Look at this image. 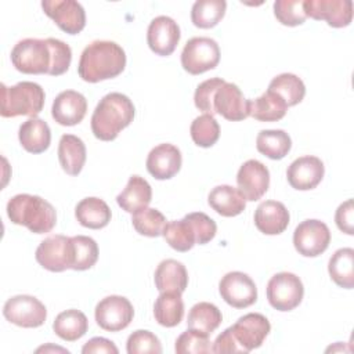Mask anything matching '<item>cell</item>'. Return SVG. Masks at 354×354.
Here are the masks:
<instances>
[{"mask_svg":"<svg viewBox=\"0 0 354 354\" xmlns=\"http://www.w3.org/2000/svg\"><path fill=\"white\" fill-rule=\"evenodd\" d=\"M126 66V53L115 41L95 40L90 43L82 53L77 73L88 83L119 76Z\"/></svg>","mask_w":354,"mask_h":354,"instance_id":"6da1fadb","label":"cell"},{"mask_svg":"<svg viewBox=\"0 0 354 354\" xmlns=\"http://www.w3.org/2000/svg\"><path fill=\"white\" fill-rule=\"evenodd\" d=\"M134 105L122 93H109L97 104L91 116V131L101 141H112L134 119Z\"/></svg>","mask_w":354,"mask_h":354,"instance_id":"7a4b0ae2","label":"cell"},{"mask_svg":"<svg viewBox=\"0 0 354 354\" xmlns=\"http://www.w3.org/2000/svg\"><path fill=\"white\" fill-rule=\"evenodd\" d=\"M7 216L11 223L24 225L33 234H47L57 223L54 206L46 199L30 194L12 196L7 203Z\"/></svg>","mask_w":354,"mask_h":354,"instance_id":"3957f363","label":"cell"},{"mask_svg":"<svg viewBox=\"0 0 354 354\" xmlns=\"http://www.w3.org/2000/svg\"><path fill=\"white\" fill-rule=\"evenodd\" d=\"M44 90L35 82H19L11 87L1 84L0 115L3 118H36L44 106Z\"/></svg>","mask_w":354,"mask_h":354,"instance_id":"277c9868","label":"cell"},{"mask_svg":"<svg viewBox=\"0 0 354 354\" xmlns=\"http://www.w3.org/2000/svg\"><path fill=\"white\" fill-rule=\"evenodd\" d=\"M14 68L26 75L50 73L53 66V51L48 39H24L11 50Z\"/></svg>","mask_w":354,"mask_h":354,"instance_id":"5b68a950","label":"cell"},{"mask_svg":"<svg viewBox=\"0 0 354 354\" xmlns=\"http://www.w3.org/2000/svg\"><path fill=\"white\" fill-rule=\"evenodd\" d=\"M220 62V47L210 37L189 39L181 53V65L191 75H201L214 69Z\"/></svg>","mask_w":354,"mask_h":354,"instance_id":"8992f818","label":"cell"},{"mask_svg":"<svg viewBox=\"0 0 354 354\" xmlns=\"http://www.w3.org/2000/svg\"><path fill=\"white\" fill-rule=\"evenodd\" d=\"M267 300L278 311L296 308L304 296L301 279L292 272H278L267 283Z\"/></svg>","mask_w":354,"mask_h":354,"instance_id":"52a82bcc","label":"cell"},{"mask_svg":"<svg viewBox=\"0 0 354 354\" xmlns=\"http://www.w3.org/2000/svg\"><path fill=\"white\" fill-rule=\"evenodd\" d=\"M36 261L51 272H62L73 266V242L65 235H51L40 242L35 253Z\"/></svg>","mask_w":354,"mask_h":354,"instance_id":"ba28073f","label":"cell"},{"mask_svg":"<svg viewBox=\"0 0 354 354\" xmlns=\"http://www.w3.org/2000/svg\"><path fill=\"white\" fill-rule=\"evenodd\" d=\"M4 318L21 328H39L46 322V306L29 295H17L10 297L3 307Z\"/></svg>","mask_w":354,"mask_h":354,"instance_id":"9c48e42d","label":"cell"},{"mask_svg":"<svg viewBox=\"0 0 354 354\" xmlns=\"http://www.w3.org/2000/svg\"><path fill=\"white\" fill-rule=\"evenodd\" d=\"M330 243V231L319 220L310 218L301 221L293 232L295 249L304 257H317L322 254Z\"/></svg>","mask_w":354,"mask_h":354,"instance_id":"30bf717a","label":"cell"},{"mask_svg":"<svg viewBox=\"0 0 354 354\" xmlns=\"http://www.w3.org/2000/svg\"><path fill=\"white\" fill-rule=\"evenodd\" d=\"M95 321L104 330L119 332L126 329L134 317V308L129 299L118 295L104 297L94 313Z\"/></svg>","mask_w":354,"mask_h":354,"instance_id":"8fae6325","label":"cell"},{"mask_svg":"<svg viewBox=\"0 0 354 354\" xmlns=\"http://www.w3.org/2000/svg\"><path fill=\"white\" fill-rule=\"evenodd\" d=\"M218 292L221 299L234 308H246L257 300L256 283L241 271L225 274L218 283Z\"/></svg>","mask_w":354,"mask_h":354,"instance_id":"7c38bea8","label":"cell"},{"mask_svg":"<svg viewBox=\"0 0 354 354\" xmlns=\"http://www.w3.org/2000/svg\"><path fill=\"white\" fill-rule=\"evenodd\" d=\"M41 8L68 35H77L86 26L83 6L75 0H43Z\"/></svg>","mask_w":354,"mask_h":354,"instance_id":"4fadbf2b","label":"cell"},{"mask_svg":"<svg viewBox=\"0 0 354 354\" xmlns=\"http://www.w3.org/2000/svg\"><path fill=\"white\" fill-rule=\"evenodd\" d=\"M303 8L307 17L326 21L332 28H344L353 19L351 0H304Z\"/></svg>","mask_w":354,"mask_h":354,"instance_id":"5bb4252c","label":"cell"},{"mask_svg":"<svg viewBox=\"0 0 354 354\" xmlns=\"http://www.w3.org/2000/svg\"><path fill=\"white\" fill-rule=\"evenodd\" d=\"M230 329L243 351L249 353L263 344L271 330V325L263 314L249 313L241 317Z\"/></svg>","mask_w":354,"mask_h":354,"instance_id":"9a60e30c","label":"cell"},{"mask_svg":"<svg viewBox=\"0 0 354 354\" xmlns=\"http://www.w3.org/2000/svg\"><path fill=\"white\" fill-rule=\"evenodd\" d=\"M181 33L177 22L166 15H159L153 18L147 30V41L149 48L160 57H167L173 54Z\"/></svg>","mask_w":354,"mask_h":354,"instance_id":"2e32d148","label":"cell"},{"mask_svg":"<svg viewBox=\"0 0 354 354\" xmlns=\"http://www.w3.org/2000/svg\"><path fill=\"white\" fill-rule=\"evenodd\" d=\"M236 184L246 201H259L270 187V171L260 160L249 159L239 167Z\"/></svg>","mask_w":354,"mask_h":354,"instance_id":"e0dca14e","label":"cell"},{"mask_svg":"<svg viewBox=\"0 0 354 354\" xmlns=\"http://www.w3.org/2000/svg\"><path fill=\"white\" fill-rule=\"evenodd\" d=\"M325 166L317 156H300L295 159L288 170L286 177L292 188L299 191H308L315 188L324 178Z\"/></svg>","mask_w":354,"mask_h":354,"instance_id":"ac0fdd59","label":"cell"},{"mask_svg":"<svg viewBox=\"0 0 354 354\" xmlns=\"http://www.w3.org/2000/svg\"><path fill=\"white\" fill-rule=\"evenodd\" d=\"M249 102L234 83H224L214 94L216 113L231 122H239L249 116Z\"/></svg>","mask_w":354,"mask_h":354,"instance_id":"d6986e66","label":"cell"},{"mask_svg":"<svg viewBox=\"0 0 354 354\" xmlns=\"http://www.w3.org/2000/svg\"><path fill=\"white\" fill-rule=\"evenodd\" d=\"M180 149L173 144H159L151 149L147 158V170L156 180H169L181 169Z\"/></svg>","mask_w":354,"mask_h":354,"instance_id":"ffe728a7","label":"cell"},{"mask_svg":"<svg viewBox=\"0 0 354 354\" xmlns=\"http://www.w3.org/2000/svg\"><path fill=\"white\" fill-rule=\"evenodd\" d=\"M87 112V101L83 94L75 90L61 91L51 108L53 119L61 126L79 124Z\"/></svg>","mask_w":354,"mask_h":354,"instance_id":"44dd1931","label":"cell"},{"mask_svg":"<svg viewBox=\"0 0 354 354\" xmlns=\"http://www.w3.org/2000/svg\"><path fill=\"white\" fill-rule=\"evenodd\" d=\"M289 212L282 202L264 201L254 212V225L266 235L282 234L289 225Z\"/></svg>","mask_w":354,"mask_h":354,"instance_id":"7402d4cb","label":"cell"},{"mask_svg":"<svg viewBox=\"0 0 354 354\" xmlns=\"http://www.w3.org/2000/svg\"><path fill=\"white\" fill-rule=\"evenodd\" d=\"M155 286L159 292L183 293L188 286V272L181 261L166 259L155 270Z\"/></svg>","mask_w":354,"mask_h":354,"instance_id":"603a6c76","label":"cell"},{"mask_svg":"<svg viewBox=\"0 0 354 354\" xmlns=\"http://www.w3.org/2000/svg\"><path fill=\"white\" fill-rule=\"evenodd\" d=\"M207 202L214 212L224 217H235L246 207V199L242 192L227 184L214 187L207 196Z\"/></svg>","mask_w":354,"mask_h":354,"instance_id":"cb8c5ba5","label":"cell"},{"mask_svg":"<svg viewBox=\"0 0 354 354\" xmlns=\"http://www.w3.org/2000/svg\"><path fill=\"white\" fill-rule=\"evenodd\" d=\"M18 138L22 148L30 153L44 152L51 142V130L40 118H30L19 126Z\"/></svg>","mask_w":354,"mask_h":354,"instance_id":"d4e9b609","label":"cell"},{"mask_svg":"<svg viewBox=\"0 0 354 354\" xmlns=\"http://www.w3.org/2000/svg\"><path fill=\"white\" fill-rule=\"evenodd\" d=\"M152 199V188L149 183L140 177L131 176L124 189L116 196L118 205L127 213H136L145 209Z\"/></svg>","mask_w":354,"mask_h":354,"instance_id":"484cf974","label":"cell"},{"mask_svg":"<svg viewBox=\"0 0 354 354\" xmlns=\"http://www.w3.org/2000/svg\"><path fill=\"white\" fill-rule=\"evenodd\" d=\"M75 216L80 225L91 230H101L109 224L112 213L105 201L88 196L76 205Z\"/></svg>","mask_w":354,"mask_h":354,"instance_id":"4316f807","label":"cell"},{"mask_svg":"<svg viewBox=\"0 0 354 354\" xmlns=\"http://www.w3.org/2000/svg\"><path fill=\"white\" fill-rule=\"evenodd\" d=\"M58 160L69 176H77L86 163V145L77 136L64 134L58 144Z\"/></svg>","mask_w":354,"mask_h":354,"instance_id":"83f0119b","label":"cell"},{"mask_svg":"<svg viewBox=\"0 0 354 354\" xmlns=\"http://www.w3.org/2000/svg\"><path fill=\"white\" fill-rule=\"evenodd\" d=\"M153 317L162 326H177L184 317V301L181 293L160 292L153 304Z\"/></svg>","mask_w":354,"mask_h":354,"instance_id":"f1b7e54d","label":"cell"},{"mask_svg":"<svg viewBox=\"0 0 354 354\" xmlns=\"http://www.w3.org/2000/svg\"><path fill=\"white\" fill-rule=\"evenodd\" d=\"M286 111L288 105L285 101L270 90L249 102V116L259 122L281 120L286 115Z\"/></svg>","mask_w":354,"mask_h":354,"instance_id":"f546056e","label":"cell"},{"mask_svg":"<svg viewBox=\"0 0 354 354\" xmlns=\"http://www.w3.org/2000/svg\"><path fill=\"white\" fill-rule=\"evenodd\" d=\"M328 272L330 279L340 288H354V249H337L328 263Z\"/></svg>","mask_w":354,"mask_h":354,"instance_id":"4dcf8cb0","label":"cell"},{"mask_svg":"<svg viewBox=\"0 0 354 354\" xmlns=\"http://www.w3.org/2000/svg\"><path fill=\"white\" fill-rule=\"evenodd\" d=\"M53 329L58 337L65 342H75L86 335L88 329L87 317L75 308L59 313L53 324Z\"/></svg>","mask_w":354,"mask_h":354,"instance_id":"1f68e13d","label":"cell"},{"mask_svg":"<svg viewBox=\"0 0 354 354\" xmlns=\"http://www.w3.org/2000/svg\"><path fill=\"white\" fill-rule=\"evenodd\" d=\"M223 321L221 311L217 306L207 301L196 303L191 307L187 318V326L189 329L199 330L206 335H212Z\"/></svg>","mask_w":354,"mask_h":354,"instance_id":"d6a6232c","label":"cell"},{"mask_svg":"<svg viewBox=\"0 0 354 354\" xmlns=\"http://www.w3.org/2000/svg\"><path fill=\"white\" fill-rule=\"evenodd\" d=\"M256 148L264 156L278 160L288 155L292 140L283 130H261L256 138Z\"/></svg>","mask_w":354,"mask_h":354,"instance_id":"836d02e7","label":"cell"},{"mask_svg":"<svg viewBox=\"0 0 354 354\" xmlns=\"http://www.w3.org/2000/svg\"><path fill=\"white\" fill-rule=\"evenodd\" d=\"M162 235L169 246L177 252H188L196 245L195 231L185 217L166 223Z\"/></svg>","mask_w":354,"mask_h":354,"instance_id":"e575fe53","label":"cell"},{"mask_svg":"<svg viewBox=\"0 0 354 354\" xmlns=\"http://www.w3.org/2000/svg\"><path fill=\"white\" fill-rule=\"evenodd\" d=\"M227 3L224 0H198L191 8V21L196 28H214L224 17Z\"/></svg>","mask_w":354,"mask_h":354,"instance_id":"d590c367","label":"cell"},{"mask_svg":"<svg viewBox=\"0 0 354 354\" xmlns=\"http://www.w3.org/2000/svg\"><path fill=\"white\" fill-rule=\"evenodd\" d=\"M268 90L278 94L288 106L297 105L306 95V86L303 80L293 73H281L275 76L270 82Z\"/></svg>","mask_w":354,"mask_h":354,"instance_id":"8d00e7d4","label":"cell"},{"mask_svg":"<svg viewBox=\"0 0 354 354\" xmlns=\"http://www.w3.org/2000/svg\"><path fill=\"white\" fill-rule=\"evenodd\" d=\"M191 138L192 141L202 148H209L214 145L220 137V126L214 116L203 113L194 119L191 123Z\"/></svg>","mask_w":354,"mask_h":354,"instance_id":"74e56055","label":"cell"},{"mask_svg":"<svg viewBox=\"0 0 354 354\" xmlns=\"http://www.w3.org/2000/svg\"><path fill=\"white\" fill-rule=\"evenodd\" d=\"M131 223L138 234L155 238L162 235L163 227L166 225V217L158 209L145 207L133 213Z\"/></svg>","mask_w":354,"mask_h":354,"instance_id":"f35d334b","label":"cell"},{"mask_svg":"<svg viewBox=\"0 0 354 354\" xmlns=\"http://www.w3.org/2000/svg\"><path fill=\"white\" fill-rule=\"evenodd\" d=\"M73 242V266L75 271H84L91 268L98 260V245L91 236L76 235L72 236Z\"/></svg>","mask_w":354,"mask_h":354,"instance_id":"ab89813d","label":"cell"},{"mask_svg":"<svg viewBox=\"0 0 354 354\" xmlns=\"http://www.w3.org/2000/svg\"><path fill=\"white\" fill-rule=\"evenodd\" d=\"M174 350H176L177 354L210 353L212 351V346H210L209 335L188 328L185 332H183L177 337Z\"/></svg>","mask_w":354,"mask_h":354,"instance_id":"60d3db41","label":"cell"},{"mask_svg":"<svg viewBox=\"0 0 354 354\" xmlns=\"http://www.w3.org/2000/svg\"><path fill=\"white\" fill-rule=\"evenodd\" d=\"M224 83H225V80L221 77H212V79H207V80L199 83L195 90V94H194L195 106L199 111H202L203 113L214 116L216 115L214 94Z\"/></svg>","mask_w":354,"mask_h":354,"instance_id":"b9f144b4","label":"cell"},{"mask_svg":"<svg viewBox=\"0 0 354 354\" xmlns=\"http://www.w3.org/2000/svg\"><path fill=\"white\" fill-rule=\"evenodd\" d=\"M274 15L286 26L301 25L307 18L303 8V0H277L274 3Z\"/></svg>","mask_w":354,"mask_h":354,"instance_id":"7bdbcfd3","label":"cell"},{"mask_svg":"<svg viewBox=\"0 0 354 354\" xmlns=\"http://www.w3.org/2000/svg\"><path fill=\"white\" fill-rule=\"evenodd\" d=\"M126 350L129 354H160L162 344L152 332L138 329L127 337Z\"/></svg>","mask_w":354,"mask_h":354,"instance_id":"ee69618b","label":"cell"},{"mask_svg":"<svg viewBox=\"0 0 354 354\" xmlns=\"http://www.w3.org/2000/svg\"><path fill=\"white\" fill-rule=\"evenodd\" d=\"M185 218L191 223L195 235H196V243L205 245L210 242L217 232V225L213 218H210L207 214L202 212H194L185 216Z\"/></svg>","mask_w":354,"mask_h":354,"instance_id":"f6af8a7d","label":"cell"},{"mask_svg":"<svg viewBox=\"0 0 354 354\" xmlns=\"http://www.w3.org/2000/svg\"><path fill=\"white\" fill-rule=\"evenodd\" d=\"M48 43H50L51 51H53V66H51V71L48 75H51V76L64 75L71 66L72 50L66 43H64L62 40L54 39V37H48Z\"/></svg>","mask_w":354,"mask_h":354,"instance_id":"bcb514c9","label":"cell"},{"mask_svg":"<svg viewBox=\"0 0 354 354\" xmlns=\"http://www.w3.org/2000/svg\"><path fill=\"white\" fill-rule=\"evenodd\" d=\"M335 223L337 228L347 234L353 235L354 234V206H353V199H347L343 202L335 214Z\"/></svg>","mask_w":354,"mask_h":354,"instance_id":"7dc6e473","label":"cell"},{"mask_svg":"<svg viewBox=\"0 0 354 354\" xmlns=\"http://www.w3.org/2000/svg\"><path fill=\"white\" fill-rule=\"evenodd\" d=\"M212 353H245L243 348L238 344L230 328L220 333L212 346Z\"/></svg>","mask_w":354,"mask_h":354,"instance_id":"c3c4849f","label":"cell"},{"mask_svg":"<svg viewBox=\"0 0 354 354\" xmlns=\"http://www.w3.org/2000/svg\"><path fill=\"white\" fill-rule=\"evenodd\" d=\"M83 354H118L119 350L113 342L105 337H93L82 348Z\"/></svg>","mask_w":354,"mask_h":354,"instance_id":"681fc988","label":"cell"}]
</instances>
